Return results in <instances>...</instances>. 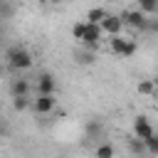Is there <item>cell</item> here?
<instances>
[{
	"instance_id": "obj_4",
	"label": "cell",
	"mask_w": 158,
	"mask_h": 158,
	"mask_svg": "<svg viewBox=\"0 0 158 158\" xmlns=\"http://www.w3.org/2000/svg\"><path fill=\"white\" fill-rule=\"evenodd\" d=\"M32 109L40 114V116H47L57 109V99L54 94H37V99H32Z\"/></svg>"
},
{
	"instance_id": "obj_9",
	"label": "cell",
	"mask_w": 158,
	"mask_h": 158,
	"mask_svg": "<svg viewBox=\"0 0 158 158\" xmlns=\"http://www.w3.org/2000/svg\"><path fill=\"white\" fill-rule=\"evenodd\" d=\"M94 158H116V146L109 143V141L99 143V146L94 148Z\"/></svg>"
},
{
	"instance_id": "obj_17",
	"label": "cell",
	"mask_w": 158,
	"mask_h": 158,
	"mask_svg": "<svg viewBox=\"0 0 158 158\" xmlns=\"http://www.w3.org/2000/svg\"><path fill=\"white\" fill-rule=\"evenodd\" d=\"M99 133H101V121L91 118V121L86 123V136H99Z\"/></svg>"
},
{
	"instance_id": "obj_10",
	"label": "cell",
	"mask_w": 158,
	"mask_h": 158,
	"mask_svg": "<svg viewBox=\"0 0 158 158\" xmlns=\"http://www.w3.org/2000/svg\"><path fill=\"white\" fill-rule=\"evenodd\" d=\"M126 143H128V151H131L133 156H143V153H146V143H143L138 136H128Z\"/></svg>"
},
{
	"instance_id": "obj_3",
	"label": "cell",
	"mask_w": 158,
	"mask_h": 158,
	"mask_svg": "<svg viewBox=\"0 0 158 158\" xmlns=\"http://www.w3.org/2000/svg\"><path fill=\"white\" fill-rule=\"evenodd\" d=\"M121 17H123V25H126V27H131V30H138V32L148 30V15H146L143 10H138V7L121 12Z\"/></svg>"
},
{
	"instance_id": "obj_19",
	"label": "cell",
	"mask_w": 158,
	"mask_h": 158,
	"mask_svg": "<svg viewBox=\"0 0 158 158\" xmlns=\"http://www.w3.org/2000/svg\"><path fill=\"white\" fill-rule=\"evenodd\" d=\"M153 96L158 99V79H153Z\"/></svg>"
},
{
	"instance_id": "obj_22",
	"label": "cell",
	"mask_w": 158,
	"mask_h": 158,
	"mask_svg": "<svg viewBox=\"0 0 158 158\" xmlns=\"http://www.w3.org/2000/svg\"><path fill=\"white\" fill-rule=\"evenodd\" d=\"M0 40H2V30H0Z\"/></svg>"
},
{
	"instance_id": "obj_5",
	"label": "cell",
	"mask_w": 158,
	"mask_h": 158,
	"mask_svg": "<svg viewBox=\"0 0 158 158\" xmlns=\"http://www.w3.org/2000/svg\"><path fill=\"white\" fill-rule=\"evenodd\" d=\"M153 133H156V128H153V123L148 121V116L138 114V116L133 118V136H138L141 141H148Z\"/></svg>"
},
{
	"instance_id": "obj_16",
	"label": "cell",
	"mask_w": 158,
	"mask_h": 158,
	"mask_svg": "<svg viewBox=\"0 0 158 158\" xmlns=\"http://www.w3.org/2000/svg\"><path fill=\"white\" fill-rule=\"evenodd\" d=\"M138 94H143V96H153V79H143V81H138Z\"/></svg>"
},
{
	"instance_id": "obj_7",
	"label": "cell",
	"mask_w": 158,
	"mask_h": 158,
	"mask_svg": "<svg viewBox=\"0 0 158 158\" xmlns=\"http://www.w3.org/2000/svg\"><path fill=\"white\" fill-rule=\"evenodd\" d=\"M35 79H37V81H35L37 94H54V91H57V81H54V77H52L49 72H40Z\"/></svg>"
},
{
	"instance_id": "obj_21",
	"label": "cell",
	"mask_w": 158,
	"mask_h": 158,
	"mask_svg": "<svg viewBox=\"0 0 158 158\" xmlns=\"http://www.w3.org/2000/svg\"><path fill=\"white\" fill-rule=\"evenodd\" d=\"M133 158H143V156H133Z\"/></svg>"
},
{
	"instance_id": "obj_1",
	"label": "cell",
	"mask_w": 158,
	"mask_h": 158,
	"mask_svg": "<svg viewBox=\"0 0 158 158\" xmlns=\"http://www.w3.org/2000/svg\"><path fill=\"white\" fill-rule=\"evenodd\" d=\"M5 62H7V67L15 69V72H27V69L35 64V57H32V52H30L27 47L12 44V47L5 52Z\"/></svg>"
},
{
	"instance_id": "obj_18",
	"label": "cell",
	"mask_w": 158,
	"mask_h": 158,
	"mask_svg": "<svg viewBox=\"0 0 158 158\" xmlns=\"http://www.w3.org/2000/svg\"><path fill=\"white\" fill-rule=\"evenodd\" d=\"M148 30L158 32V17H148Z\"/></svg>"
},
{
	"instance_id": "obj_20",
	"label": "cell",
	"mask_w": 158,
	"mask_h": 158,
	"mask_svg": "<svg viewBox=\"0 0 158 158\" xmlns=\"http://www.w3.org/2000/svg\"><path fill=\"white\" fill-rule=\"evenodd\" d=\"M44 2H49V5H62L64 0H44Z\"/></svg>"
},
{
	"instance_id": "obj_12",
	"label": "cell",
	"mask_w": 158,
	"mask_h": 158,
	"mask_svg": "<svg viewBox=\"0 0 158 158\" xmlns=\"http://www.w3.org/2000/svg\"><path fill=\"white\" fill-rule=\"evenodd\" d=\"M106 15H109V12H106L104 7H91V10L86 12V22H94V25H101Z\"/></svg>"
},
{
	"instance_id": "obj_14",
	"label": "cell",
	"mask_w": 158,
	"mask_h": 158,
	"mask_svg": "<svg viewBox=\"0 0 158 158\" xmlns=\"http://www.w3.org/2000/svg\"><path fill=\"white\" fill-rule=\"evenodd\" d=\"M146 143V156H153V158H158V133H153L148 141H143Z\"/></svg>"
},
{
	"instance_id": "obj_15",
	"label": "cell",
	"mask_w": 158,
	"mask_h": 158,
	"mask_svg": "<svg viewBox=\"0 0 158 158\" xmlns=\"http://www.w3.org/2000/svg\"><path fill=\"white\" fill-rule=\"evenodd\" d=\"M27 106H32L30 96H12V109L15 111H25Z\"/></svg>"
},
{
	"instance_id": "obj_6",
	"label": "cell",
	"mask_w": 158,
	"mask_h": 158,
	"mask_svg": "<svg viewBox=\"0 0 158 158\" xmlns=\"http://www.w3.org/2000/svg\"><path fill=\"white\" fill-rule=\"evenodd\" d=\"M123 27H126V25H123V17H121V15H111V12H109V15L104 17V22H101V30H104V35H106V37L121 35V32H123Z\"/></svg>"
},
{
	"instance_id": "obj_8",
	"label": "cell",
	"mask_w": 158,
	"mask_h": 158,
	"mask_svg": "<svg viewBox=\"0 0 158 158\" xmlns=\"http://www.w3.org/2000/svg\"><path fill=\"white\" fill-rule=\"evenodd\" d=\"M30 89H32V84H30V79H25V77H15V79L10 81L12 96H30Z\"/></svg>"
},
{
	"instance_id": "obj_11",
	"label": "cell",
	"mask_w": 158,
	"mask_h": 158,
	"mask_svg": "<svg viewBox=\"0 0 158 158\" xmlns=\"http://www.w3.org/2000/svg\"><path fill=\"white\" fill-rule=\"evenodd\" d=\"M136 7L143 10L148 17L151 15H158V0H136Z\"/></svg>"
},
{
	"instance_id": "obj_2",
	"label": "cell",
	"mask_w": 158,
	"mask_h": 158,
	"mask_svg": "<svg viewBox=\"0 0 158 158\" xmlns=\"http://www.w3.org/2000/svg\"><path fill=\"white\" fill-rule=\"evenodd\" d=\"M109 49L118 57H133L138 49V42L133 37H123V35H114L109 37Z\"/></svg>"
},
{
	"instance_id": "obj_13",
	"label": "cell",
	"mask_w": 158,
	"mask_h": 158,
	"mask_svg": "<svg viewBox=\"0 0 158 158\" xmlns=\"http://www.w3.org/2000/svg\"><path fill=\"white\" fill-rule=\"evenodd\" d=\"M86 25H89L86 20H81V22H74V25H72V37H74L77 42H81V40H84V35H86Z\"/></svg>"
}]
</instances>
